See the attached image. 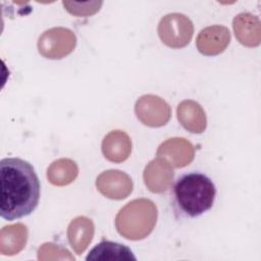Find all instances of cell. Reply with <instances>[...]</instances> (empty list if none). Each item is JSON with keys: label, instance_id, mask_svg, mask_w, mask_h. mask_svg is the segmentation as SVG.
<instances>
[{"label": "cell", "instance_id": "6da1fadb", "mask_svg": "<svg viewBox=\"0 0 261 261\" xmlns=\"http://www.w3.org/2000/svg\"><path fill=\"white\" fill-rule=\"evenodd\" d=\"M0 215L14 220L30 215L40 200V181L34 167L20 158L0 162Z\"/></svg>", "mask_w": 261, "mask_h": 261}, {"label": "cell", "instance_id": "7a4b0ae2", "mask_svg": "<svg viewBox=\"0 0 261 261\" xmlns=\"http://www.w3.org/2000/svg\"><path fill=\"white\" fill-rule=\"evenodd\" d=\"M215 195L216 189L212 180L200 172L182 175L173 187L177 207L190 217H196L208 211L214 203Z\"/></svg>", "mask_w": 261, "mask_h": 261}, {"label": "cell", "instance_id": "3957f363", "mask_svg": "<svg viewBox=\"0 0 261 261\" xmlns=\"http://www.w3.org/2000/svg\"><path fill=\"white\" fill-rule=\"evenodd\" d=\"M157 215V207L153 201L136 199L119 210L115 217V226L119 234L127 240H143L155 227Z\"/></svg>", "mask_w": 261, "mask_h": 261}, {"label": "cell", "instance_id": "277c9868", "mask_svg": "<svg viewBox=\"0 0 261 261\" xmlns=\"http://www.w3.org/2000/svg\"><path fill=\"white\" fill-rule=\"evenodd\" d=\"M158 35L168 47L178 49L187 46L194 33L191 19L181 13H169L163 16L158 24Z\"/></svg>", "mask_w": 261, "mask_h": 261}, {"label": "cell", "instance_id": "5b68a950", "mask_svg": "<svg viewBox=\"0 0 261 261\" xmlns=\"http://www.w3.org/2000/svg\"><path fill=\"white\" fill-rule=\"evenodd\" d=\"M76 45L74 33L66 28L45 31L38 40L39 53L48 59H61L70 54Z\"/></svg>", "mask_w": 261, "mask_h": 261}, {"label": "cell", "instance_id": "8992f818", "mask_svg": "<svg viewBox=\"0 0 261 261\" xmlns=\"http://www.w3.org/2000/svg\"><path fill=\"white\" fill-rule=\"evenodd\" d=\"M135 112L143 124L151 127L165 125L171 116L170 106L155 95L140 97L136 102Z\"/></svg>", "mask_w": 261, "mask_h": 261}, {"label": "cell", "instance_id": "52a82bcc", "mask_svg": "<svg viewBox=\"0 0 261 261\" xmlns=\"http://www.w3.org/2000/svg\"><path fill=\"white\" fill-rule=\"evenodd\" d=\"M97 190L106 198L122 200L133 191V180L128 174L117 169L103 171L96 179Z\"/></svg>", "mask_w": 261, "mask_h": 261}, {"label": "cell", "instance_id": "ba28073f", "mask_svg": "<svg viewBox=\"0 0 261 261\" xmlns=\"http://www.w3.org/2000/svg\"><path fill=\"white\" fill-rule=\"evenodd\" d=\"M157 156L164 158L171 166L180 168L193 161L195 149L191 142L185 138H171L159 146Z\"/></svg>", "mask_w": 261, "mask_h": 261}, {"label": "cell", "instance_id": "9c48e42d", "mask_svg": "<svg viewBox=\"0 0 261 261\" xmlns=\"http://www.w3.org/2000/svg\"><path fill=\"white\" fill-rule=\"evenodd\" d=\"M230 42V33L226 27L211 25L199 33L196 39L198 50L207 56L220 54L225 50Z\"/></svg>", "mask_w": 261, "mask_h": 261}, {"label": "cell", "instance_id": "30bf717a", "mask_svg": "<svg viewBox=\"0 0 261 261\" xmlns=\"http://www.w3.org/2000/svg\"><path fill=\"white\" fill-rule=\"evenodd\" d=\"M173 175L174 172L170 163L164 158L158 157L148 163L145 167L143 177L150 192L163 193L169 188Z\"/></svg>", "mask_w": 261, "mask_h": 261}, {"label": "cell", "instance_id": "8fae6325", "mask_svg": "<svg viewBox=\"0 0 261 261\" xmlns=\"http://www.w3.org/2000/svg\"><path fill=\"white\" fill-rule=\"evenodd\" d=\"M234 35L239 42L247 47H256L261 41V25L257 16L243 12L238 14L232 21Z\"/></svg>", "mask_w": 261, "mask_h": 261}, {"label": "cell", "instance_id": "7c38bea8", "mask_svg": "<svg viewBox=\"0 0 261 261\" xmlns=\"http://www.w3.org/2000/svg\"><path fill=\"white\" fill-rule=\"evenodd\" d=\"M132 152V141L122 130H112L105 136L102 142L104 157L114 163H120L128 158Z\"/></svg>", "mask_w": 261, "mask_h": 261}, {"label": "cell", "instance_id": "4fadbf2b", "mask_svg": "<svg viewBox=\"0 0 261 261\" xmlns=\"http://www.w3.org/2000/svg\"><path fill=\"white\" fill-rule=\"evenodd\" d=\"M179 123L189 132L201 134L206 129L207 118L202 106L193 100L181 101L176 109Z\"/></svg>", "mask_w": 261, "mask_h": 261}, {"label": "cell", "instance_id": "5bb4252c", "mask_svg": "<svg viewBox=\"0 0 261 261\" xmlns=\"http://www.w3.org/2000/svg\"><path fill=\"white\" fill-rule=\"evenodd\" d=\"M95 226L92 219L86 216L73 218L67 227V239L73 251L81 255L93 240Z\"/></svg>", "mask_w": 261, "mask_h": 261}, {"label": "cell", "instance_id": "9a60e30c", "mask_svg": "<svg viewBox=\"0 0 261 261\" xmlns=\"http://www.w3.org/2000/svg\"><path fill=\"white\" fill-rule=\"evenodd\" d=\"M28 241V227L22 223L4 226L0 231V253L4 256L18 254Z\"/></svg>", "mask_w": 261, "mask_h": 261}, {"label": "cell", "instance_id": "2e32d148", "mask_svg": "<svg viewBox=\"0 0 261 261\" xmlns=\"http://www.w3.org/2000/svg\"><path fill=\"white\" fill-rule=\"evenodd\" d=\"M90 260L103 261H121V260H136L135 255L129 248L110 241H103L96 245L86 258Z\"/></svg>", "mask_w": 261, "mask_h": 261}, {"label": "cell", "instance_id": "e0dca14e", "mask_svg": "<svg viewBox=\"0 0 261 261\" xmlns=\"http://www.w3.org/2000/svg\"><path fill=\"white\" fill-rule=\"evenodd\" d=\"M79 168L76 163L68 158H60L53 161L47 169L48 180L58 187L71 184L77 176Z\"/></svg>", "mask_w": 261, "mask_h": 261}, {"label": "cell", "instance_id": "ac0fdd59", "mask_svg": "<svg viewBox=\"0 0 261 261\" xmlns=\"http://www.w3.org/2000/svg\"><path fill=\"white\" fill-rule=\"evenodd\" d=\"M38 259L40 261H56V260H68L74 261V257L71 253L60 246L53 243H45L38 250Z\"/></svg>", "mask_w": 261, "mask_h": 261}, {"label": "cell", "instance_id": "d6986e66", "mask_svg": "<svg viewBox=\"0 0 261 261\" xmlns=\"http://www.w3.org/2000/svg\"><path fill=\"white\" fill-rule=\"evenodd\" d=\"M65 9L76 16H89L98 12L103 4L102 1H91V2H62Z\"/></svg>", "mask_w": 261, "mask_h": 261}]
</instances>
